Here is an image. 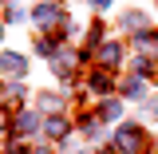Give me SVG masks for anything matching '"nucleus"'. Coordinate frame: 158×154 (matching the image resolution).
Listing matches in <instances>:
<instances>
[{"instance_id":"obj_1","label":"nucleus","mask_w":158,"mask_h":154,"mask_svg":"<svg viewBox=\"0 0 158 154\" xmlns=\"http://www.w3.org/2000/svg\"><path fill=\"white\" fill-rule=\"evenodd\" d=\"M0 67H4L8 75H24V67H28V63H24L20 56H0Z\"/></svg>"},{"instance_id":"obj_2","label":"nucleus","mask_w":158,"mask_h":154,"mask_svg":"<svg viewBox=\"0 0 158 154\" xmlns=\"http://www.w3.org/2000/svg\"><path fill=\"white\" fill-rule=\"evenodd\" d=\"M118 146H123V150H135L138 146V131L135 127H123V131H118Z\"/></svg>"},{"instance_id":"obj_3","label":"nucleus","mask_w":158,"mask_h":154,"mask_svg":"<svg viewBox=\"0 0 158 154\" xmlns=\"http://www.w3.org/2000/svg\"><path fill=\"white\" fill-rule=\"evenodd\" d=\"M36 20H40V24H56V20H59V12L52 8V4H40V8H36Z\"/></svg>"}]
</instances>
